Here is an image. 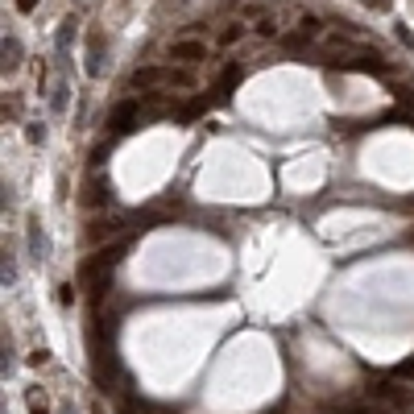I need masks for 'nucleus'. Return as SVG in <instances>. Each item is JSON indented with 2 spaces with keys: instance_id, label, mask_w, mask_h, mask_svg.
Masks as SVG:
<instances>
[{
  "instance_id": "10",
  "label": "nucleus",
  "mask_w": 414,
  "mask_h": 414,
  "mask_svg": "<svg viewBox=\"0 0 414 414\" xmlns=\"http://www.w3.org/2000/svg\"><path fill=\"white\" fill-rule=\"evenodd\" d=\"M21 62V46L13 38H5V66H17Z\"/></svg>"
},
{
  "instance_id": "18",
  "label": "nucleus",
  "mask_w": 414,
  "mask_h": 414,
  "mask_svg": "<svg viewBox=\"0 0 414 414\" xmlns=\"http://www.w3.org/2000/svg\"><path fill=\"white\" fill-rule=\"evenodd\" d=\"M393 95H398L402 103H414V87H402V83H398V87H393Z\"/></svg>"
},
{
  "instance_id": "4",
  "label": "nucleus",
  "mask_w": 414,
  "mask_h": 414,
  "mask_svg": "<svg viewBox=\"0 0 414 414\" xmlns=\"http://www.w3.org/2000/svg\"><path fill=\"white\" fill-rule=\"evenodd\" d=\"M377 398L389 402L398 414H414V393H406V389H398V385H377Z\"/></svg>"
},
{
  "instance_id": "2",
  "label": "nucleus",
  "mask_w": 414,
  "mask_h": 414,
  "mask_svg": "<svg viewBox=\"0 0 414 414\" xmlns=\"http://www.w3.org/2000/svg\"><path fill=\"white\" fill-rule=\"evenodd\" d=\"M121 232H125V220H121V216H99V220L87 224V241H91V245L108 241V236H121Z\"/></svg>"
},
{
  "instance_id": "6",
  "label": "nucleus",
  "mask_w": 414,
  "mask_h": 414,
  "mask_svg": "<svg viewBox=\"0 0 414 414\" xmlns=\"http://www.w3.org/2000/svg\"><path fill=\"white\" fill-rule=\"evenodd\" d=\"M137 121H141V103H121V108L112 112V129L117 133H129V129H137Z\"/></svg>"
},
{
  "instance_id": "17",
  "label": "nucleus",
  "mask_w": 414,
  "mask_h": 414,
  "mask_svg": "<svg viewBox=\"0 0 414 414\" xmlns=\"http://www.w3.org/2000/svg\"><path fill=\"white\" fill-rule=\"evenodd\" d=\"M273 29H278V25H273V17H261V21H257V34H261V38H269Z\"/></svg>"
},
{
  "instance_id": "16",
  "label": "nucleus",
  "mask_w": 414,
  "mask_h": 414,
  "mask_svg": "<svg viewBox=\"0 0 414 414\" xmlns=\"http://www.w3.org/2000/svg\"><path fill=\"white\" fill-rule=\"evenodd\" d=\"M29 245H34V253H46V236L38 228H29Z\"/></svg>"
},
{
  "instance_id": "14",
  "label": "nucleus",
  "mask_w": 414,
  "mask_h": 414,
  "mask_svg": "<svg viewBox=\"0 0 414 414\" xmlns=\"http://www.w3.org/2000/svg\"><path fill=\"white\" fill-rule=\"evenodd\" d=\"M393 377H402V381H414V361H402V365L393 369Z\"/></svg>"
},
{
  "instance_id": "3",
  "label": "nucleus",
  "mask_w": 414,
  "mask_h": 414,
  "mask_svg": "<svg viewBox=\"0 0 414 414\" xmlns=\"http://www.w3.org/2000/svg\"><path fill=\"white\" fill-rule=\"evenodd\" d=\"M170 58H174V62L195 66V62H203V58H207V46H203V42H195V38H191V42H174V46H170Z\"/></svg>"
},
{
  "instance_id": "7",
  "label": "nucleus",
  "mask_w": 414,
  "mask_h": 414,
  "mask_svg": "<svg viewBox=\"0 0 414 414\" xmlns=\"http://www.w3.org/2000/svg\"><path fill=\"white\" fill-rule=\"evenodd\" d=\"M99 46H103V38H99V34H91V54H87V75H103V58H99Z\"/></svg>"
},
{
  "instance_id": "21",
  "label": "nucleus",
  "mask_w": 414,
  "mask_h": 414,
  "mask_svg": "<svg viewBox=\"0 0 414 414\" xmlns=\"http://www.w3.org/2000/svg\"><path fill=\"white\" fill-rule=\"evenodd\" d=\"M46 361H50V352H46V348H38V352L29 356V365H46Z\"/></svg>"
},
{
  "instance_id": "13",
  "label": "nucleus",
  "mask_w": 414,
  "mask_h": 414,
  "mask_svg": "<svg viewBox=\"0 0 414 414\" xmlns=\"http://www.w3.org/2000/svg\"><path fill=\"white\" fill-rule=\"evenodd\" d=\"M29 414H50V406H46V398L38 389H29Z\"/></svg>"
},
{
  "instance_id": "23",
  "label": "nucleus",
  "mask_w": 414,
  "mask_h": 414,
  "mask_svg": "<svg viewBox=\"0 0 414 414\" xmlns=\"http://www.w3.org/2000/svg\"><path fill=\"white\" fill-rule=\"evenodd\" d=\"M373 414H389V410H373Z\"/></svg>"
},
{
  "instance_id": "22",
  "label": "nucleus",
  "mask_w": 414,
  "mask_h": 414,
  "mask_svg": "<svg viewBox=\"0 0 414 414\" xmlns=\"http://www.w3.org/2000/svg\"><path fill=\"white\" fill-rule=\"evenodd\" d=\"M17 9H21V13H34V9H38V0H17Z\"/></svg>"
},
{
  "instance_id": "15",
  "label": "nucleus",
  "mask_w": 414,
  "mask_h": 414,
  "mask_svg": "<svg viewBox=\"0 0 414 414\" xmlns=\"http://www.w3.org/2000/svg\"><path fill=\"white\" fill-rule=\"evenodd\" d=\"M71 34H75V21H66V25H62V29H58V46H62V50H66V46H71Z\"/></svg>"
},
{
  "instance_id": "11",
  "label": "nucleus",
  "mask_w": 414,
  "mask_h": 414,
  "mask_svg": "<svg viewBox=\"0 0 414 414\" xmlns=\"http://www.w3.org/2000/svg\"><path fill=\"white\" fill-rule=\"evenodd\" d=\"M356 66H361V71H385V58H381V54H361Z\"/></svg>"
},
{
  "instance_id": "20",
  "label": "nucleus",
  "mask_w": 414,
  "mask_h": 414,
  "mask_svg": "<svg viewBox=\"0 0 414 414\" xmlns=\"http://www.w3.org/2000/svg\"><path fill=\"white\" fill-rule=\"evenodd\" d=\"M25 137H29V141L38 145V141H46V129H38V125H29V129H25Z\"/></svg>"
},
{
  "instance_id": "19",
  "label": "nucleus",
  "mask_w": 414,
  "mask_h": 414,
  "mask_svg": "<svg viewBox=\"0 0 414 414\" xmlns=\"http://www.w3.org/2000/svg\"><path fill=\"white\" fill-rule=\"evenodd\" d=\"M361 5H369V9H377V13H389L393 0H361Z\"/></svg>"
},
{
  "instance_id": "8",
  "label": "nucleus",
  "mask_w": 414,
  "mask_h": 414,
  "mask_svg": "<svg viewBox=\"0 0 414 414\" xmlns=\"http://www.w3.org/2000/svg\"><path fill=\"white\" fill-rule=\"evenodd\" d=\"M298 29H302V38H315V34L324 29V21H319V17H310V13H306V17L298 21Z\"/></svg>"
},
{
  "instance_id": "5",
  "label": "nucleus",
  "mask_w": 414,
  "mask_h": 414,
  "mask_svg": "<svg viewBox=\"0 0 414 414\" xmlns=\"http://www.w3.org/2000/svg\"><path fill=\"white\" fill-rule=\"evenodd\" d=\"M108 199H112V186H108V178H91V182H87V191L79 195V203H83V207H103Z\"/></svg>"
},
{
  "instance_id": "12",
  "label": "nucleus",
  "mask_w": 414,
  "mask_h": 414,
  "mask_svg": "<svg viewBox=\"0 0 414 414\" xmlns=\"http://www.w3.org/2000/svg\"><path fill=\"white\" fill-rule=\"evenodd\" d=\"M236 83H241V66H228V71H224V83H220V95H228Z\"/></svg>"
},
{
  "instance_id": "1",
  "label": "nucleus",
  "mask_w": 414,
  "mask_h": 414,
  "mask_svg": "<svg viewBox=\"0 0 414 414\" xmlns=\"http://www.w3.org/2000/svg\"><path fill=\"white\" fill-rule=\"evenodd\" d=\"M195 79L186 71H162V66H141L133 71V87L137 91H149V87H191Z\"/></svg>"
},
{
  "instance_id": "9",
  "label": "nucleus",
  "mask_w": 414,
  "mask_h": 414,
  "mask_svg": "<svg viewBox=\"0 0 414 414\" xmlns=\"http://www.w3.org/2000/svg\"><path fill=\"white\" fill-rule=\"evenodd\" d=\"M203 112H207V95H195V99L186 103V108H182V117H186V121H191V117H203Z\"/></svg>"
}]
</instances>
